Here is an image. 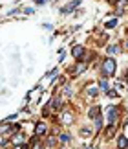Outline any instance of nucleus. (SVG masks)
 <instances>
[{
    "label": "nucleus",
    "mask_w": 128,
    "mask_h": 149,
    "mask_svg": "<svg viewBox=\"0 0 128 149\" xmlns=\"http://www.w3.org/2000/svg\"><path fill=\"white\" fill-rule=\"evenodd\" d=\"M104 70L108 72V74H112V72L115 70V65H114V61H112V59H108V61L104 63Z\"/></svg>",
    "instance_id": "1"
},
{
    "label": "nucleus",
    "mask_w": 128,
    "mask_h": 149,
    "mask_svg": "<svg viewBox=\"0 0 128 149\" xmlns=\"http://www.w3.org/2000/svg\"><path fill=\"white\" fill-rule=\"evenodd\" d=\"M73 55H75V57H79V55H82V48H81V46H77V48L73 50Z\"/></svg>",
    "instance_id": "2"
},
{
    "label": "nucleus",
    "mask_w": 128,
    "mask_h": 149,
    "mask_svg": "<svg viewBox=\"0 0 128 149\" xmlns=\"http://www.w3.org/2000/svg\"><path fill=\"white\" fill-rule=\"evenodd\" d=\"M44 131H46V127H44V125H42V123H40V125L37 127V133H38V134H42V133H44Z\"/></svg>",
    "instance_id": "3"
},
{
    "label": "nucleus",
    "mask_w": 128,
    "mask_h": 149,
    "mask_svg": "<svg viewBox=\"0 0 128 149\" xmlns=\"http://www.w3.org/2000/svg\"><path fill=\"white\" fill-rule=\"evenodd\" d=\"M126 145H128L126 138H121V140H119V147H126Z\"/></svg>",
    "instance_id": "4"
},
{
    "label": "nucleus",
    "mask_w": 128,
    "mask_h": 149,
    "mask_svg": "<svg viewBox=\"0 0 128 149\" xmlns=\"http://www.w3.org/2000/svg\"><path fill=\"white\" fill-rule=\"evenodd\" d=\"M90 116H92V118H93V116H99V109H92V111H90Z\"/></svg>",
    "instance_id": "5"
}]
</instances>
